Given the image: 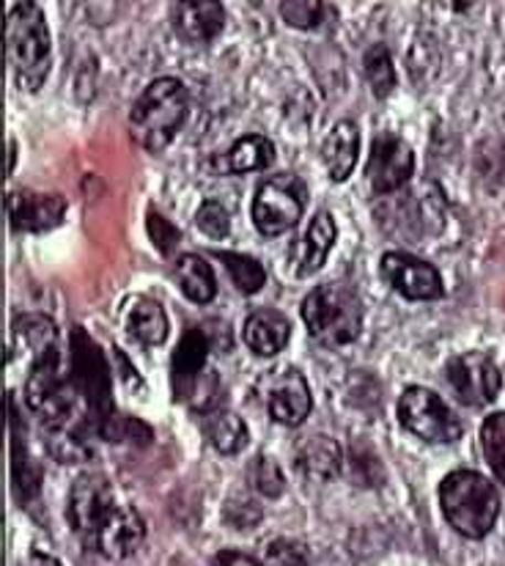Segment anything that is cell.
Wrapping results in <instances>:
<instances>
[{"instance_id": "1", "label": "cell", "mask_w": 505, "mask_h": 566, "mask_svg": "<svg viewBox=\"0 0 505 566\" xmlns=\"http://www.w3.org/2000/svg\"><path fill=\"white\" fill-rule=\"evenodd\" d=\"M6 61L17 86L39 92L53 64L48 22L39 3H14L6 14Z\"/></svg>"}, {"instance_id": "2", "label": "cell", "mask_w": 505, "mask_h": 566, "mask_svg": "<svg viewBox=\"0 0 505 566\" xmlns=\"http://www.w3.org/2000/svg\"><path fill=\"white\" fill-rule=\"evenodd\" d=\"M187 111H190V99L176 77H160L149 83L129 113V133L135 144L149 151H162L187 122Z\"/></svg>"}, {"instance_id": "3", "label": "cell", "mask_w": 505, "mask_h": 566, "mask_svg": "<svg viewBox=\"0 0 505 566\" xmlns=\"http://www.w3.org/2000/svg\"><path fill=\"white\" fill-rule=\"evenodd\" d=\"M440 506L459 534L467 539H484L501 514V495L486 475L456 471L440 484Z\"/></svg>"}, {"instance_id": "4", "label": "cell", "mask_w": 505, "mask_h": 566, "mask_svg": "<svg viewBox=\"0 0 505 566\" xmlns=\"http://www.w3.org/2000/svg\"><path fill=\"white\" fill-rule=\"evenodd\" d=\"M303 319L314 342L338 349L360 336L362 303L344 283H325L303 300Z\"/></svg>"}, {"instance_id": "5", "label": "cell", "mask_w": 505, "mask_h": 566, "mask_svg": "<svg viewBox=\"0 0 505 566\" xmlns=\"http://www.w3.org/2000/svg\"><path fill=\"white\" fill-rule=\"evenodd\" d=\"M308 203V188L294 174H275L264 179L253 198V223L261 234L275 237L297 226Z\"/></svg>"}, {"instance_id": "6", "label": "cell", "mask_w": 505, "mask_h": 566, "mask_svg": "<svg viewBox=\"0 0 505 566\" xmlns=\"http://www.w3.org/2000/svg\"><path fill=\"white\" fill-rule=\"evenodd\" d=\"M399 421L425 443H453L462 438V421L434 390L412 385L399 399Z\"/></svg>"}, {"instance_id": "7", "label": "cell", "mask_w": 505, "mask_h": 566, "mask_svg": "<svg viewBox=\"0 0 505 566\" xmlns=\"http://www.w3.org/2000/svg\"><path fill=\"white\" fill-rule=\"evenodd\" d=\"M445 379L456 399L467 407H486L501 394V369L486 353L456 355L445 366Z\"/></svg>"}, {"instance_id": "8", "label": "cell", "mask_w": 505, "mask_h": 566, "mask_svg": "<svg viewBox=\"0 0 505 566\" xmlns=\"http://www.w3.org/2000/svg\"><path fill=\"white\" fill-rule=\"evenodd\" d=\"M116 506L118 503L116 495H113L111 481L99 473H83L81 479H75V484L70 490L66 517H70L72 528L91 545L99 525L111 517V512Z\"/></svg>"}, {"instance_id": "9", "label": "cell", "mask_w": 505, "mask_h": 566, "mask_svg": "<svg viewBox=\"0 0 505 566\" xmlns=\"http://www.w3.org/2000/svg\"><path fill=\"white\" fill-rule=\"evenodd\" d=\"M415 174V155L399 135L382 133L374 138L371 151H368L366 177L377 196H390L401 190Z\"/></svg>"}, {"instance_id": "10", "label": "cell", "mask_w": 505, "mask_h": 566, "mask_svg": "<svg viewBox=\"0 0 505 566\" xmlns=\"http://www.w3.org/2000/svg\"><path fill=\"white\" fill-rule=\"evenodd\" d=\"M261 396L266 401V410L283 427H299L311 412V390L305 377L297 369H281L270 375L261 385Z\"/></svg>"}, {"instance_id": "11", "label": "cell", "mask_w": 505, "mask_h": 566, "mask_svg": "<svg viewBox=\"0 0 505 566\" xmlns=\"http://www.w3.org/2000/svg\"><path fill=\"white\" fill-rule=\"evenodd\" d=\"M379 270H382V279L407 300H436L442 294L440 273L412 253H385Z\"/></svg>"}, {"instance_id": "12", "label": "cell", "mask_w": 505, "mask_h": 566, "mask_svg": "<svg viewBox=\"0 0 505 566\" xmlns=\"http://www.w3.org/2000/svg\"><path fill=\"white\" fill-rule=\"evenodd\" d=\"M6 212L14 231H50L64 220L66 201L59 192H31V190H11L6 196Z\"/></svg>"}, {"instance_id": "13", "label": "cell", "mask_w": 505, "mask_h": 566, "mask_svg": "<svg viewBox=\"0 0 505 566\" xmlns=\"http://www.w3.org/2000/svg\"><path fill=\"white\" fill-rule=\"evenodd\" d=\"M146 539V523L138 514V509L129 506V503H118L111 512V517L99 525V531L94 534L91 545L102 553L105 558L113 562H122L129 558Z\"/></svg>"}, {"instance_id": "14", "label": "cell", "mask_w": 505, "mask_h": 566, "mask_svg": "<svg viewBox=\"0 0 505 566\" xmlns=\"http://www.w3.org/2000/svg\"><path fill=\"white\" fill-rule=\"evenodd\" d=\"M176 33L190 44H209L225 25V9L218 0H181L170 6Z\"/></svg>"}, {"instance_id": "15", "label": "cell", "mask_w": 505, "mask_h": 566, "mask_svg": "<svg viewBox=\"0 0 505 566\" xmlns=\"http://www.w3.org/2000/svg\"><path fill=\"white\" fill-rule=\"evenodd\" d=\"M294 468L311 481H333L344 468V454L327 434H308L294 449Z\"/></svg>"}, {"instance_id": "16", "label": "cell", "mask_w": 505, "mask_h": 566, "mask_svg": "<svg viewBox=\"0 0 505 566\" xmlns=\"http://www.w3.org/2000/svg\"><path fill=\"white\" fill-rule=\"evenodd\" d=\"M336 220H333L330 212H319L314 220H311L308 231L299 240V245L294 248V273L299 279H308L316 270H322L327 253L336 245Z\"/></svg>"}, {"instance_id": "17", "label": "cell", "mask_w": 505, "mask_h": 566, "mask_svg": "<svg viewBox=\"0 0 505 566\" xmlns=\"http://www.w3.org/2000/svg\"><path fill=\"white\" fill-rule=\"evenodd\" d=\"M272 163H275V144L270 138H264V135H245L229 151L212 157V168L220 177L264 171Z\"/></svg>"}, {"instance_id": "18", "label": "cell", "mask_w": 505, "mask_h": 566, "mask_svg": "<svg viewBox=\"0 0 505 566\" xmlns=\"http://www.w3.org/2000/svg\"><path fill=\"white\" fill-rule=\"evenodd\" d=\"M360 157V129L355 122H338L322 144V160L333 182H346Z\"/></svg>"}, {"instance_id": "19", "label": "cell", "mask_w": 505, "mask_h": 566, "mask_svg": "<svg viewBox=\"0 0 505 566\" xmlns=\"http://www.w3.org/2000/svg\"><path fill=\"white\" fill-rule=\"evenodd\" d=\"M292 336V325L281 311L261 308L253 311L245 322V344L261 358H272L281 353Z\"/></svg>"}, {"instance_id": "20", "label": "cell", "mask_w": 505, "mask_h": 566, "mask_svg": "<svg viewBox=\"0 0 505 566\" xmlns=\"http://www.w3.org/2000/svg\"><path fill=\"white\" fill-rule=\"evenodd\" d=\"M207 358H209L207 333L198 331V327H190V331L181 336L179 347H176L173 353V364H170V371H173L176 399H185L187 388L201 377L203 366H207Z\"/></svg>"}, {"instance_id": "21", "label": "cell", "mask_w": 505, "mask_h": 566, "mask_svg": "<svg viewBox=\"0 0 505 566\" xmlns=\"http://www.w3.org/2000/svg\"><path fill=\"white\" fill-rule=\"evenodd\" d=\"M124 325H127L129 336L144 347H157L168 338V316L155 300H138L124 316Z\"/></svg>"}, {"instance_id": "22", "label": "cell", "mask_w": 505, "mask_h": 566, "mask_svg": "<svg viewBox=\"0 0 505 566\" xmlns=\"http://www.w3.org/2000/svg\"><path fill=\"white\" fill-rule=\"evenodd\" d=\"M173 273L181 292H185L192 303L207 305L212 303L214 294H218V281H214L212 268H209L201 256H196V253H185V256L176 259Z\"/></svg>"}, {"instance_id": "23", "label": "cell", "mask_w": 505, "mask_h": 566, "mask_svg": "<svg viewBox=\"0 0 505 566\" xmlns=\"http://www.w3.org/2000/svg\"><path fill=\"white\" fill-rule=\"evenodd\" d=\"M9 416H11V475H14V490L22 501H28L31 495H36L39 490V471L31 465V457H28L25 438H22V429L17 423L14 401L9 396Z\"/></svg>"}, {"instance_id": "24", "label": "cell", "mask_w": 505, "mask_h": 566, "mask_svg": "<svg viewBox=\"0 0 505 566\" xmlns=\"http://www.w3.org/2000/svg\"><path fill=\"white\" fill-rule=\"evenodd\" d=\"M209 440L220 454H240L248 446L251 434H248L245 421L236 412H214L209 418Z\"/></svg>"}, {"instance_id": "25", "label": "cell", "mask_w": 505, "mask_h": 566, "mask_svg": "<svg viewBox=\"0 0 505 566\" xmlns=\"http://www.w3.org/2000/svg\"><path fill=\"white\" fill-rule=\"evenodd\" d=\"M362 75L377 99H385L396 88V66L390 59V50L385 44H371L362 55Z\"/></svg>"}, {"instance_id": "26", "label": "cell", "mask_w": 505, "mask_h": 566, "mask_svg": "<svg viewBox=\"0 0 505 566\" xmlns=\"http://www.w3.org/2000/svg\"><path fill=\"white\" fill-rule=\"evenodd\" d=\"M214 259H220V262H223V268L229 270V275L234 279L240 292L253 294L264 286L266 273H264V268H261L259 259L242 256V253H225V251H214Z\"/></svg>"}, {"instance_id": "27", "label": "cell", "mask_w": 505, "mask_h": 566, "mask_svg": "<svg viewBox=\"0 0 505 566\" xmlns=\"http://www.w3.org/2000/svg\"><path fill=\"white\" fill-rule=\"evenodd\" d=\"M481 449L497 481L505 484V412H495L481 427Z\"/></svg>"}, {"instance_id": "28", "label": "cell", "mask_w": 505, "mask_h": 566, "mask_svg": "<svg viewBox=\"0 0 505 566\" xmlns=\"http://www.w3.org/2000/svg\"><path fill=\"white\" fill-rule=\"evenodd\" d=\"M327 6L319 3V0H288V3H281V17L292 28H299V31H308V28L322 25V17H325Z\"/></svg>"}, {"instance_id": "29", "label": "cell", "mask_w": 505, "mask_h": 566, "mask_svg": "<svg viewBox=\"0 0 505 566\" xmlns=\"http://www.w3.org/2000/svg\"><path fill=\"white\" fill-rule=\"evenodd\" d=\"M349 473L351 481L360 486H379L385 481V471L382 465H379L377 454H371V451L366 454V449H362L360 454V446L357 443L351 446L349 451Z\"/></svg>"}, {"instance_id": "30", "label": "cell", "mask_w": 505, "mask_h": 566, "mask_svg": "<svg viewBox=\"0 0 505 566\" xmlns=\"http://www.w3.org/2000/svg\"><path fill=\"white\" fill-rule=\"evenodd\" d=\"M264 566H314L311 553L294 539H275L266 545Z\"/></svg>"}, {"instance_id": "31", "label": "cell", "mask_w": 505, "mask_h": 566, "mask_svg": "<svg viewBox=\"0 0 505 566\" xmlns=\"http://www.w3.org/2000/svg\"><path fill=\"white\" fill-rule=\"evenodd\" d=\"M196 223L207 237L223 240V237H229L231 231V214L225 212V207L220 201H203L196 214Z\"/></svg>"}, {"instance_id": "32", "label": "cell", "mask_w": 505, "mask_h": 566, "mask_svg": "<svg viewBox=\"0 0 505 566\" xmlns=\"http://www.w3.org/2000/svg\"><path fill=\"white\" fill-rule=\"evenodd\" d=\"M253 479L255 490L264 492L266 497H277L286 490V479H283L281 468H277L275 460H270V457H259V462H255L253 468Z\"/></svg>"}, {"instance_id": "33", "label": "cell", "mask_w": 505, "mask_h": 566, "mask_svg": "<svg viewBox=\"0 0 505 566\" xmlns=\"http://www.w3.org/2000/svg\"><path fill=\"white\" fill-rule=\"evenodd\" d=\"M225 517L234 528H255V523L261 520V509L253 506L248 497H231L225 506Z\"/></svg>"}, {"instance_id": "34", "label": "cell", "mask_w": 505, "mask_h": 566, "mask_svg": "<svg viewBox=\"0 0 505 566\" xmlns=\"http://www.w3.org/2000/svg\"><path fill=\"white\" fill-rule=\"evenodd\" d=\"M149 237L155 240L157 251L170 253L176 245H179V231L168 223L166 218H160L157 212L149 214Z\"/></svg>"}, {"instance_id": "35", "label": "cell", "mask_w": 505, "mask_h": 566, "mask_svg": "<svg viewBox=\"0 0 505 566\" xmlns=\"http://www.w3.org/2000/svg\"><path fill=\"white\" fill-rule=\"evenodd\" d=\"M212 566H261L253 556L240 551H220L218 556L212 558Z\"/></svg>"}, {"instance_id": "36", "label": "cell", "mask_w": 505, "mask_h": 566, "mask_svg": "<svg viewBox=\"0 0 505 566\" xmlns=\"http://www.w3.org/2000/svg\"><path fill=\"white\" fill-rule=\"evenodd\" d=\"M20 566H61V564L55 562L53 556H44V553H28Z\"/></svg>"}, {"instance_id": "37", "label": "cell", "mask_w": 505, "mask_h": 566, "mask_svg": "<svg viewBox=\"0 0 505 566\" xmlns=\"http://www.w3.org/2000/svg\"><path fill=\"white\" fill-rule=\"evenodd\" d=\"M14 149H17L14 140H9V166H6L9 168V174H11V168H14Z\"/></svg>"}]
</instances>
